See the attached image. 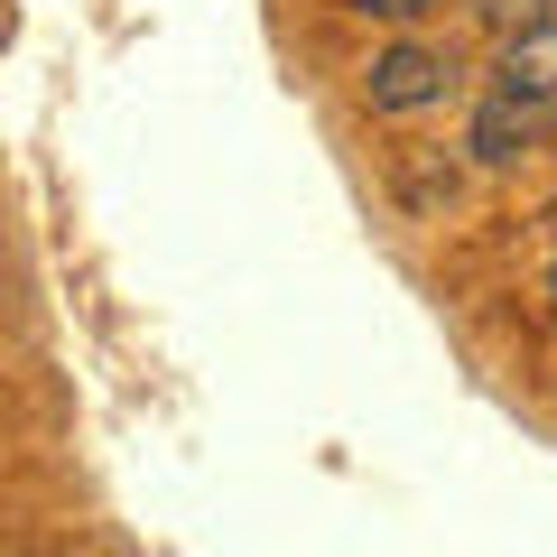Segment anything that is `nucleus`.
<instances>
[{"label":"nucleus","instance_id":"1","mask_svg":"<svg viewBox=\"0 0 557 557\" xmlns=\"http://www.w3.org/2000/svg\"><path fill=\"white\" fill-rule=\"evenodd\" d=\"M446 75L456 65L437 47H391V57H372L362 94H372V112H428V102H446Z\"/></svg>","mask_w":557,"mask_h":557},{"label":"nucleus","instance_id":"2","mask_svg":"<svg viewBox=\"0 0 557 557\" xmlns=\"http://www.w3.org/2000/svg\"><path fill=\"white\" fill-rule=\"evenodd\" d=\"M493 94H511V102H539V112H557V20H539V28H511V38H502V57H493Z\"/></svg>","mask_w":557,"mask_h":557},{"label":"nucleus","instance_id":"3","mask_svg":"<svg viewBox=\"0 0 557 557\" xmlns=\"http://www.w3.org/2000/svg\"><path fill=\"white\" fill-rule=\"evenodd\" d=\"M548 131V112L539 102H511V94H483V112H474V159L483 168H511L530 139Z\"/></svg>","mask_w":557,"mask_h":557},{"label":"nucleus","instance_id":"4","mask_svg":"<svg viewBox=\"0 0 557 557\" xmlns=\"http://www.w3.org/2000/svg\"><path fill=\"white\" fill-rule=\"evenodd\" d=\"M354 10H372V20H418V10H437V0H354Z\"/></svg>","mask_w":557,"mask_h":557},{"label":"nucleus","instance_id":"5","mask_svg":"<svg viewBox=\"0 0 557 557\" xmlns=\"http://www.w3.org/2000/svg\"><path fill=\"white\" fill-rule=\"evenodd\" d=\"M548 325H557V270H548Z\"/></svg>","mask_w":557,"mask_h":557}]
</instances>
